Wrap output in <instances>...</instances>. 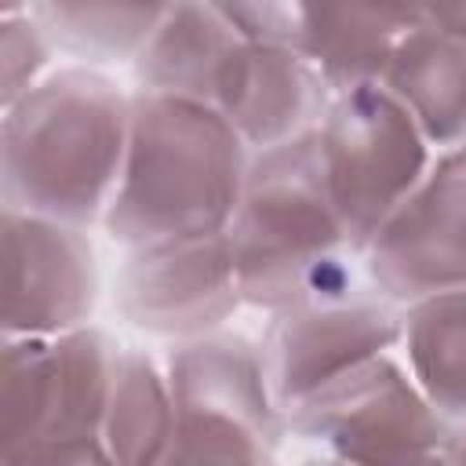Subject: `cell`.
Returning <instances> with one entry per match:
<instances>
[{"instance_id":"cell-1","label":"cell","mask_w":466,"mask_h":466,"mask_svg":"<svg viewBox=\"0 0 466 466\" xmlns=\"http://www.w3.org/2000/svg\"><path fill=\"white\" fill-rule=\"evenodd\" d=\"M131 135V95L98 69L66 66L4 109V208L66 226L106 218Z\"/></svg>"},{"instance_id":"cell-2","label":"cell","mask_w":466,"mask_h":466,"mask_svg":"<svg viewBox=\"0 0 466 466\" xmlns=\"http://www.w3.org/2000/svg\"><path fill=\"white\" fill-rule=\"evenodd\" d=\"M251 149L204 102L131 91V135L106 229L127 251L226 233Z\"/></svg>"},{"instance_id":"cell-3","label":"cell","mask_w":466,"mask_h":466,"mask_svg":"<svg viewBox=\"0 0 466 466\" xmlns=\"http://www.w3.org/2000/svg\"><path fill=\"white\" fill-rule=\"evenodd\" d=\"M226 240L240 299L269 317L357 299L364 255L328 197L317 131L251 157Z\"/></svg>"},{"instance_id":"cell-4","label":"cell","mask_w":466,"mask_h":466,"mask_svg":"<svg viewBox=\"0 0 466 466\" xmlns=\"http://www.w3.org/2000/svg\"><path fill=\"white\" fill-rule=\"evenodd\" d=\"M120 346L95 324L4 339L0 466H33L102 441Z\"/></svg>"},{"instance_id":"cell-5","label":"cell","mask_w":466,"mask_h":466,"mask_svg":"<svg viewBox=\"0 0 466 466\" xmlns=\"http://www.w3.org/2000/svg\"><path fill=\"white\" fill-rule=\"evenodd\" d=\"M317 153L328 197L360 255L437 160L419 124L382 84L331 98L317 127Z\"/></svg>"},{"instance_id":"cell-6","label":"cell","mask_w":466,"mask_h":466,"mask_svg":"<svg viewBox=\"0 0 466 466\" xmlns=\"http://www.w3.org/2000/svg\"><path fill=\"white\" fill-rule=\"evenodd\" d=\"M284 422L346 466H419L448 430V419L393 353L331 382Z\"/></svg>"},{"instance_id":"cell-7","label":"cell","mask_w":466,"mask_h":466,"mask_svg":"<svg viewBox=\"0 0 466 466\" xmlns=\"http://www.w3.org/2000/svg\"><path fill=\"white\" fill-rule=\"evenodd\" d=\"M364 273L386 302L466 288V142L437 153L426 178L364 248Z\"/></svg>"},{"instance_id":"cell-8","label":"cell","mask_w":466,"mask_h":466,"mask_svg":"<svg viewBox=\"0 0 466 466\" xmlns=\"http://www.w3.org/2000/svg\"><path fill=\"white\" fill-rule=\"evenodd\" d=\"M400 346V309L382 299H346L273 313L262 360L273 400L288 419L331 382Z\"/></svg>"},{"instance_id":"cell-9","label":"cell","mask_w":466,"mask_h":466,"mask_svg":"<svg viewBox=\"0 0 466 466\" xmlns=\"http://www.w3.org/2000/svg\"><path fill=\"white\" fill-rule=\"evenodd\" d=\"M240 302L226 233L135 248L116 273L124 320L175 342L222 331Z\"/></svg>"},{"instance_id":"cell-10","label":"cell","mask_w":466,"mask_h":466,"mask_svg":"<svg viewBox=\"0 0 466 466\" xmlns=\"http://www.w3.org/2000/svg\"><path fill=\"white\" fill-rule=\"evenodd\" d=\"M4 339L87 328L98 266L84 229L4 208Z\"/></svg>"},{"instance_id":"cell-11","label":"cell","mask_w":466,"mask_h":466,"mask_svg":"<svg viewBox=\"0 0 466 466\" xmlns=\"http://www.w3.org/2000/svg\"><path fill=\"white\" fill-rule=\"evenodd\" d=\"M331 106L328 84L288 44H240L211 95V109L255 153L288 146L320 127Z\"/></svg>"},{"instance_id":"cell-12","label":"cell","mask_w":466,"mask_h":466,"mask_svg":"<svg viewBox=\"0 0 466 466\" xmlns=\"http://www.w3.org/2000/svg\"><path fill=\"white\" fill-rule=\"evenodd\" d=\"M171 397L178 411H211L280 441L288 422L273 400L262 342L237 331H211L175 342L164 357Z\"/></svg>"},{"instance_id":"cell-13","label":"cell","mask_w":466,"mask_h":466,"mask_svg":"<svg viewBox=\"0 0 466 466\" xmlns=\"http://www.w3.org/2000/svg\"><path fill=\"white\" fill-rule=\"evenodd\" d=\"M422 22V7L397 4H342L295 11V51L317 69L331 98L382 84L393 51Z\"/></svg>"},{"instance_id":"cell-14","label":"cell","mask_w":466,"mask_h":466,"mask_svg":"<svg viewBox=\"0 0 466 466\" xmlns=\"http://www.w3.org/2000/svg\"><path fill=\"white\" fill-rule=\"evenodd\" d=\"M382 87L408 109L433 153L466 142V44L444 33L426 7L393 51Z\"/></svg>"},{"instance_id":"cell-15","label":"cell","mask_w":466,"mask_h":466,"mask_svg":"<svg viewBox=\"0 0 466 466\" xmlns=\"http://www.w3.org/2000/svg\"><path fill=\"white\" fill-rule=\"evenodd\" d=\"M244 36L218 4H167L157 33L131 62L138 91L193 98L211 106L215 84Z\"/></svg>"},{"instance_id":"cell-16","label":"cell","mask_w":466,"mask_h":466,"mask_svg":"<svg viewBox=\"0 0 466 466\" xmlns=\"http://www.w3.org/2000/svg\"><path fill=\"white\" fill-rule=\"evenodd\" d=\"M178 426V408L160 360L146 350H120L106 419L102 448L113 466H160Z\"/></svg>"},{"instance_id":"cell-17","label":"cell","mask_w":466,"mask_h":466,"mask_svg":"<svg viewBox=\"0 0 466 466\" xmlns=\"http://www.w3.org/2000/svg\"><path fill=\"white\" fill-rule=\"evenodd\" d=\"M404 368L448 419H466V288L415 299L400 309Z\"/></svg>"},{"instance_id":"cell-18","label":"cell","mask_w":466,"mask_h":466,"mask_svg":"<svg viewBox=\"0 0 466 466\" xmlns=\"http://www.w3.org/2000/svg\"><path fill=\"white\" fill-rule=\"evenodd\" d=\"M29 11L51 36L55 51L87 62H135L167 15V4L47 0L29 4Z\"/></svg>"},{"instance_id":"cell-19","label":"cell","mask_w":466,"mask_h":466,"mask_svg":"<svg viewBox=\"0 0 466 466\" xmlns=\"http://www.w3.org/2000/svg\"><path fill=\"white\" fill-rule=\"evenodd\" d=\"M160 466H277V441L226 415L178 411Z\"/></svg>"},{"instance_id":"cell-20","label":"cell","mask_w":466,"mask_h":466,"mask_svg":"<svg viewBox=\"0 0 466 466\" xmlns=\"http://www.w3.org/2000/svg\"><path fill=\"white\" fill-rule=\"evenodd\" d=\"M55 44L29 7L11 4L0 11V106H15L40 80H47Z\"/></svg>"},{"instance_id":"cell-21","label":"cell","mask_w":466,"mask_h":466,"mask_svg":"<svg viewBox=\"0 0 466 466\" xmlns=\"http://www.w3.org/2000/svg\"><path fill=\"white\" fill-rule=\"evenodd\" d=\"M218 7L248 44H288V47H295V11H299V4H218Z\"/></svg>"},{"instance_id":"cell-22","label":"cell","mask_w":466,"mask_h":466,"mask_svg":"<svg viewBox=\"0 0 466 466\" xmlns=\"http://www.w3.org/2000/svg\"><path fill=\"white\" fill-rule=\"evenodd\" d=\"M33 466H113L102 441L91 444V448H80V451H66V455H55V459H44V462H33Z\"/></svg>"},{"instance_id":"cell-23","label":"cell","mask_w":466,"mask_h":466,"mask_svg":"<svg viewBox=\"0 0 466 466\" xmlns=\"http://www.w3.org/2000/svg\"><path fill=\"white\" fill-rule=\"evenodd\" d=\"M441 455L448 459V466H466V419L448 422L444 441H441Z\"/></svg>"},{"instance_id":"cell-24","label":"cell","mask_w":466,"mask_h":466,"mask_svg":"<svg viewBox=\"0 0 466 466\" xmlns=\"http://www.w3.org/2000/svg\"><path fill=\"white\" fill-rule=\"evenodd\" d=\"M426 11L444 33H451L459 44H466V4H459V7H426Z\"/></svg>"},{"instance_id":"cell-25","label":"cell","mask_w":466,"mask_h":466,"mask_svg":"<svg viewBox=\"0 0 466 466\" xmlns=\"http://www.w3.org/2000/svg\"><path fill=\"white\" fill-rule=\"evenodd\" d=\"M299 466H346V462H339V459H331V455H313V459H306V462H299Z\"/></svg>"},{"instance_id":"cell-26","label":"cell","mask_w":466,"mask_h":466,"mask_svg":"<svg viewBox=\"0 0 466 466\" xmlns=\"http://www.w3.org/2000/svg\"><path fill=\"white\" fill-rule=\"evenodd\" d=\"M419 466H448V459H444V455H441V448H437V451H433L430 459H422Z\"/></svg>"}]
</instances>
